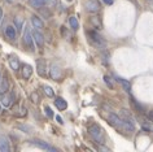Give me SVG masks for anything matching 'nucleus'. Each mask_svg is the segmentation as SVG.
<instances>
[{
	"label": "nucleus",
	"instance_id": "nucleus-4",
	"mask_svg": "<svg viewBox=\"0 0 153 152\" xmlns=\"http://www.w3.org/2000/svg\"><path fill=\"white\" fill-rule=\"evenodd\" d=\"M108 122L112 125V126L117 127V129H121V130H123L125 120L121 118V117H118L117 115H114V113H110V115L108 116Z\"/></svg>",
	"mask_w": 153,
	"mask_h": 152
},
{
	"label": "nucleus",
	"instance_id": "nucleus-21",
	"mask_svg": "<svg viewBox=\"0 0 153 152\" xmlns=\"http://www.w3.org/2000/svg\"><path fill=\"white\" fill-rule=\"evenodd\" d=\"M69 24H70V28L74 30V31H76V30L79 29V22H78V20H76V17L69 18Z\"/></svg>",
	"mask_w": 153,
	"mask_h": 152
},
{
	"label": "nucleus",
	"instance_id": "nucleus-8",
	"mask_svg": "<svg viewBox=\"0 0 153 152\" xmlns=\"http://www.w3.org/2000/svg\"><path fill=\"white\" fill-rule=\"evenodd\" d=\"M33 37H34V40H35V43L38 44V47H39V48H43V47H44V35H43V33H42L39 29H35V28H34Z\"/></svg>",
	"mask_w": 153,
	"mask_h": 152
},
{
	"label": "nucleus",
	"instance_id": "nucleus-1",
	"mask_svg": "<svg viewBox=\"0 0 153 152\" xmlns=\"http://www.w3.org/2000/svg\"><path fill=\"white\" fill-rule=\"evenodd\" d=\"M88 134L92 136L94 140L99 144H104L105 143V134H104V130L99 126V125L94 124L91 125V126L88 127Z\"/></svg>",
	"mask_w": 153,
	"mask_h": 152
},
{
	"label": "nucleus",
	"instance_id": "nucleus-34",
	"mask_svg": "<svg viewBox=\"0 0 153 152\" xmlns=\"http://www.w3.org/2000/svg\"><path fill=\"white\" fill-rule=\"evenodd\" d=\"M20 129H22V130H29V127L27 126H18Z\"/></svg>",
	"mask_w": 153,
	"mask_h": 152
},
{
	"label": "nucleus",
	"instance_id": "nucleus-32",
	"mask_svg": "<svg viewBox=\"0 0 153 152\" xmlns=\"http://www.w3.org/2000/svg\"><path fill=\"white\" fill-rule=\"evenodd\" d=\"M61 33H62V37H66V35H68V33H66V30H65L64 26L61 28Z\"/></svg>",
	"mask_w": 153,
	"mask_h": 152
},
{
	"label": "nucleus",
	"instance_id": "nucleus-33",
	"mask_svg": "<svg viewBox=\"0 0 153 152\" xmlns=\"http://www.w3.org/2000/svg\"><path fill=\"white\" fill-rule=\"evenodd\" d=\"M1 20H3V10H1V7H0V24H1Z\"/></svg>",
	"mask_w": 153,
	"mask_h": 152
},
{
	"label": "nucleus",
	"instance_id": "nucleus-27",
	"mask_svg": "<svg viewBox=\"0 0 153 152\" xmlns=\"http://www.w3.org/2000/svg\"><path fill=\"white\" fill-rule=\"evenodd\" d=\"M44 113L47 115L48 118H52V117H53V112H52V109L49 107H44Z\"/></svg>",
	"mask_w": 153,
	"mask_h": 152
},
{
	"label": "nucleus",
	"instance_id": "nucleus-19",
	"mask_svg": "<svg viewBox=\"0 0 153 152\" xmlns=\"http://www.w3.org/2000/svg\"><path fill=\"white\" fill-rule=\"evenodd\" d=\"M9 90V83L7 81V78H1V81H0V95L8 92Z\"/></svg>",
	"mask_w": 153,
	"mask_h": 152
},
{
	"label": "nucleus",
	"instance_id": "nucleus-3",
	"mask_svg": "<svg viewBox=\"0 0 153 152\" xmlns=\"http://www.w3.org/2000/svg\"><path fill=\"white\" fill-rule=\"evenodd\" d=\"M22 40H24V44L27 47L30 51H34V37L31 31H30V28L27 25H25V30H24V34H22Z\"/></svg>",
	"mask_w": 153,
	"mask_h": 152
},
{
	"label": "nucleus",
	"instance_id": "nucleus-22",
	"mask_svg": "<svg viewBox=\"0 0 153 152\" xmlns=\"http://www.w3.org/2000/svg\"><path fill=\"white\" fill-rule=\"evenodd\" d=\"M14 26H16L17 31H21L22 28H25V25H24V20H22L21 17H16V18H14Z\"/></svg>",
	"mask_w": 153,
	"mask_h": 152
},
{
	"label": "nucleus",
	"instance_id": "nucleus-24",
	"mask_svg": "<svg viewBox=\"0 0 153 152\" xmlns=\"http://www.w3.org/2000/svg\"><path fill=\"white\" fill-rule=\"evenodd\" d=\"M104 82H105V85L109 87V89H114V83L112 81V78L109 77V75H104Z\"/></svg>",
	"mask_w": 153,
	"mask_h": 152
},
{
	"label": "nucleus",
	"instance_id": "nucleus-37",
	"mask_svg": "<svg viewBox=\"0 0 153 152\" xmlns=\"http://www.w3.org/2000/svg\"><path fill=\"white\" fill-rule=\"evenodd\" d=\"M0 81H1V77H0Z\"/></svg>",
	"mask_w": 153,
	"mask_h": 152
},
{
	"label": "nucleus",
	"instance_id": "nucleus-5",
	"mask_svg": "<svg viewBox=\"0 0 153 152\" xmlns=\"http://www.w3.org/2000/svg\"><path fill=\"white\" fill-rule=\"evenodd\" d=\"M29 142H30V144H33V146H35V147H39L42 150H47V151H52V152L57 151L55 147H52L51 144L45 143L44 140H42V139H31V140H29Z\"/></svg>",
	"mask_w": 153,
	"mask_h": 152
},
{
	"label": "nucleus",
	"instance_id": "nucleus-28",
	"mask_svg": "<svg viewBox=\"0 0 153 152\" xmlns=\"http://www.w3.org/2000/svg\"><path fill=\"white\" fill-rule=\"evenodd\" d=\"M40 13L43 14V16H45V18H49V16H51V12H49V10H44L42 8H40Z\"/></svg>",
	"mask_w": 153,
	"mask_h": 152
},
{
	"label": "nucleus",
	"instance_id": "nucleus-16",
	"mask_svg": "<svg viewBox=\"0 0 153 152\" xmlns=\"http://www.w3.org/2000/svg\"><path fill=\"white\" fill-rule=\"evenodd\" d=\"M48 0H29V4L33 7V8H36V9H40L42 7H44L47 4Z\"/></svg>",
	"mask_w": 153,
	"mask_h": 152
},
{
	"label": "nucleus",
	"instance_id": "nucleus-17",
	"mask_svg": "<svg viewBox=\"0 0 153 152\" xmlns=\"http://www.w3.org/2000/svg\"><path fill=\"white\" fill-rule=\"evenodd\" d=\"M12 98H14V94L13 92L10 94V95H7V92L1 95V104L4 105V107H9L10 103H12V100H10Z\"/></svg>",
	"mask_w": 153,
	"mask_h": 152
},
{
	"label": "nucleus",
	"instance_id": "nucleus-10",
	"mask_svg": "<svg viewBox=\"0 0 153 152\" xmlns=\"http://www.w3.org/2000/svg\"><path fill=\"white\" fill-rule=\"evenodd\" d=\"M0 151H1V152H9L10 151L8 138L4 136V135L0 136Z\"/></svg>",
	"mask_w": 153,
	"mask_h": 152
},
{
	"label": "nucleus",
	"instance_id": "nucleus-36",
	"mask_svg": "<svg viewBox=\"0 0 153 152\" xmlns=\"http://www.w3.org/2000/svg\"><path fill=\"white\" fill-rule=\"evenodd\" d=\"M0 112H1V105H0Z\"/></svg>",
	"mask_w": 153,
	"mask_h": 152
},
{
	"label": "nucleus",
	"instance_id": "nucleus-29",
	"mask_svg": "<svg viewBox=\"0 0 153 152\" xmlns=\"http://www.w3.org/2000/svg\"><path fill=\"white\" fill-rule=\"evenodd\" d=\"M102 1H104L105 4H108V5H112L114 3V0H102Z\"/></svg>",
	"mask_w": 153,
	"mask_h": 152
},
{
	"label": "nucleus",
	"instance_id": "nucleus-6",
	"mask_svg": "<svg viewBox=\"0 0 153 152\" xmlns=\"http://www.w3.org/2000/svg\"><path fill=\"white\" fill-rule=\"evenodd\" d=\"M86 9L91 13H96L101 9V4L99 0H87L86 1Z\"/></svg>",
	"mask_w": 153,
	"mask_h": 152
},
{
	"label": "nucleus",
	"instance_id": "nucleus-14",
	"mask_svg": "<svg viewBox=\"0 0 153 152\" xmlns=\"http://www.w3.org/2000/svg\"><path fill=\"white\" fill-rule=\"evenodd\" d=\"M31 74H33V66L29 65V64H25L22 66V77H24V79H29L31 77Z\"/></svg>",
	"mask_w": 153,
	"mask_h": 152
},
{
	"label": "nucleus",
	"instance_id": "nucleus-15",
	"mask_svg": "<svg viewBox=\"0 0 153 152\" xmlns=\"http://www.w3.org/2000/svg\"><path fill=\"white\" fill-rule=\"evenodd\" d=\"M9 66H10V69H13L14 72H17L20 69V61H18L17 56H10L9 57Z\"/></svg>",
	"mask_w": 153,
	"mask_h": 152
},
{
	"label": "nucleus",
	"instance_id": "nucleus-31",
	"mask_svg": "<svg viewBox=\"0 0 153 152\" xmlns=\"http://www.w3.org/2000/svg\"><path fill=\"white\" fill-rule=\"evenodd\" d=\"M148 118H149V121H153V111L148 113Z\"/></svg>",
	"mask_w": 153,
	"mask_h": 152
},
{
	"label": "nucleus",
	"instance_id": "nucleus-9",
	"mask_svg": "<svg viewBox=\"0 0 153 152\" xmlns=\"http://www.w3.org/2000/svg\"><path fill=\"white\" fill-rule=\"evenodd\" d=\"M36 72L40 77H47V63L43 59H39L36 61Z\"/></svg>",
	"mask_w": 153,
	"mask_h": 152
},
{
	"label": "nucleus",
	"instance_id": "nucleus-20",
	"mask_svg": "<svg viewBox=\"0 0 153 152\" xmlns=\"http://www.w3.org/2000/svg\"><path fill=\"white\" fill-rule=\"evenodd\" d=\"M130 101H131V104L134 105V108H135L137 112L144 113V107H143V105H141L140 103H137V100H135L134 98H130Z\"/></svg>",
	"mask_w": 153,
	"mask_h": 152
},
{
	"label": "nucleus",
	"instance_id": "nucleus-35",
	"mask_svg": "<svg viewBox=\"0 0 153 152\" xmlns=\"http://www.w3.org/2000/svg\"><path fill=\"white\" fill-rule=\"evenodd\" d=\"M56 3H57V0H51V4L52 5H56Z\"/></svg>",
	"mask_w": 153,
	"mask_h": 152
},
{
	"label": "nucleus",
	"instance_id": "nucleus-2",
	"mask_svg": "<svg viewBox=\"0 0 153 152\" xmlns=\"http://www.w3.org/2000/svg\"><path fill=\"white\" fill-rule=\"evenodd\" d=\"M87 34H88V37H90V42L94 45H96L97 48H104L105 47L104 38H102L97 31H95V30H91V31H88Z\"/></svg>",
	"mask_w": 153,
	"mask_h": 152
},
{
	"label": "nucleus",
	"instance_id": "nucleus-23",
	"mask_svg": "<svg viewBox=\"0 0 153 152\" xmlns=\"http://www.w3.org/2000/svg\"><path fill=\"white\" fill-rule=\"evenodd\" d=\"M91 24H92L96 29H101L102 28V24H101V21H100V18H99L97 16H94V17H91Z\"/></svg>",
	"mask_w": 153,
	"mask_h": 152
},
{
	"label": "nucleus",
	"instance_id": "nucleus-18",
	"mask_svg": "<svg viewBox=\"0 0 153 152\" xmlns=\"http://www.w3.org/2000/svg\"><path fill=\"white\" fill-rule=\"evenodd\" d=\"M31 24H33L34 28H35V29H39V30H42V29L44 28L43 21H42L38 16H33V17H31Z\"/></svg>",
	"mask_w": 153,
	"mask_h": 152
},
{
	"label": "nucleus",
	"instance_id": "nucleus-38",
	"mask_svg": "<svg viewBox=\"0 0 153 152\" xmlns=\"http://www.w3.org/2000/svg\"><path fill=\"white\" fill-rule=\"evenodd\" d=\"M68 1H71V0H68Z\"/></svg>",
	"mask_w": 153,
	"mask_h": 152
},
{
	"label": "nucleus",
	"instance_id": "nucleus-26",
	"mask_svg": "<svg viewBox=\"0 0 153 152\" xmlns=\"http://www.w3.org/2000/svg\"><path fill=\"white\" fill-rule=\"evenodd\" d=\"M30 100H31L34 104H38V103L40 101V100H39V95H38L36 92H33L31 95H30Z\"/></svg>",
	"mask_w": 153,
	"mask_h": 152
},
{
	"label": "nucleus",
	"instance_id": "nucleus-30",
	"mask_svg": "<svg viewBox=\"0 0 153 152\" xmlns=\"http://www.w3.org/2000/svg\"><path fill=\"white\" fill-rule=\"evenodd\" d=\"M56 121H57V122H59V124H61V125L64 124V121H62V118H61L60 116H56Z\"/></svg>",
	"mask_w": 153,
	"mask_h": 152
},
{
	"label": "nucleus",
	"instance_id": "nucleus-25",
	"mask_svg": "<svg viewBox=\"0 0 153 152\" xmlns=\"http://www.w3.org/2000/svg\"><path fill=\"white\" fill-rule=\"evenodd\" d=\"M43 91H44V94L47 95V96H49V98H52L53 95V90H52V87H49V86H44L43 87Z\"/></svg>",
	"mask_w": 153,
	"mask_h": 152
},
{
	"label": "nucleus",
	"instance_id": "nucleus-7",
	"mask_svg": "<svg viewBox=\"0 0 153 152\" xmlns=\"http://www.w3.org/2000/svg\"><path fill=\"white\" fill-rule=\"evenodd\" d=\"M49 77H51L53 81H60V79L62 78V72H61L59 65L53 64L51 66V69H49Z\"/></svg>",
	"mask_w": 153,
	"mask_h": 152
},
{
	"label": "nucleus",
	"instance_id": "nucleus-12",
	"mask_svg": "<svg viewBox=\"0 0 153 152\" xmlns=\"http://www.w3.org/2000/svg\"><path fill=\"white\" fill-rule=\"evenodd\" d=\"M117 82L120 83V85L123 87V90L126 91V92H131V83H130L127 79H125V78H121V77H117Z\"/></svg>",
	"mask_w": 153,
	"mask_h": 152
},
{
	"label": "nucleus",
	"instance_id": "nucleus-11",
	"mask_svg": "<svg viewBox=\"0 0 153 152\" xmlns=\"http://www.w3.org/2000/svg\"><path fill=\"white\" fill-rule=\"evenodd\" d=\"M53 103H55L56 108L59 109V111H65V109L68 108V103H66V100H65L64 98H56Z\"/></svg>",
	"mask_w": 153,
	"mask_h": 152
},
{
	"label": "nucleus",
	"instance_id": "nucleus-13",
	"mask_svg": "<svg viewBox=\"0 0 153 152\" xmlns=\"http://www.w3.org/2000/svg\"><path fill=\"white\" fill-rule=\"evenodd\" d=\"M16 26H12V25H9V26H7V29H5V35L9 38V39H16V37H17V29H14Z\"/></svg>",
	"mask_w": 153,
	"mask_h": 152
}]
</instances>
